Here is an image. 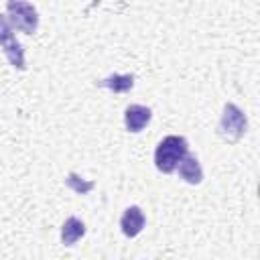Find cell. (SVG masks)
Masks as SVG:
<instances>
[{
    "instance_id": "277c9868",
    "label": "cell",
    "mask_w": 260,
    "mask_h": 260,
    "mask_svg": "<svg viewBox=\"0 0 260 260\" xmlns=\"http://www.w3.org/2000/svg\"><path fill=\"white\" fill-rule=\"evenodd\" d=\"M0 47H2V51H4V55L8 57V61H10L12 67H16V69H26V65H24V49H22V45L16 41L8 18L2 16V14H0Z\"/></svg>"
},
{
    "instance_id": "7a4b0ae2",
    "label": "cell",
    "mask_w": 260,
    "mask_h": 260,
    "mask_svg": "<svg viewBox=\"0 0 260 260\" xmlns=\"http://www.w3.org/2000/svg\"><path fill=\"white\" fill-rule=\"evenodd\" d=\"M6 14H8L10 26L24 32V35H32L39 26L37 8L26 0H8L6 2Z\"/></svg>"
},
{
    "instance_id": "6da1fadb",
    "label": "cell",
    "mask_w": 260,
    "mask_h": 260,
    "mask_svg": "<svg viewBox=\"0 0 260 260\" xmlns=\"http://www.w3.org/2000/svg\"><path fill=\"white\" fill-rule=\"evenodd\" d=\"M187 152H189V144L185 136H177V134L165 136L154 150V165L160 173H173Z\"/></svg>"
},
{
    "instance_id": "ba28073f",
    "label": "cell",
    "mask_w": 260,
    "mask_h": 260,
    "mask_svg": "<svg viewBox=\"0 0 260 260\" xmlns=\"http://www.w3.org/2000/svg\"><path fill=\"white\" fill-rule=\"evenodd\" d=\"M98 85H100V87H106V89H110V91H114V93H126V91L132 89L134 77H132L130 73H126V75H122V73H112V75L100 79Z\"/></svg>"
},
{
    "instance_id": "5b68a950",
    "label": "cell",
    "mask_w": 260,
    "mask_h": 260,
    "mask_svg": "<svg viewBox=\"0 0 260 260\" xmlns=\"http://www.w3.org/2000/svg\"><path fill=\"white\" fill-rule=\"evenodd\" d=\"M144 223H146V217H144V213H142V209H140L138 205L126 207V211H124L122 217H120L122 234L128 236V238H136V236L142 232Z\"/></svg>"
},
{
    "instance_id": "9c48e42d",
    "label": "cell",
    "mask_w": 260,
    "mask_h": 260,
    "mask_svg": "<svg viewBox=\"0 0 260 260\" xmlns=\"http://www.w3.org/2000/svg\"><path fill=\"white\" fill-rule=\"evenodd\" d=\"M83 234H85L83 221L77 219V217H67L63 228H61V242L65 246H73L79 238H83Z\"/></svg>"
},
{
    "instance_id": "3957f363",
    "label": "cell",
    "mask_w": 260,
    "mask_h": 260,
    "mask_svg": "<svg viewBox=\"0 0 260 260\" xmlns=\"http://www.w3.org/2000/svg\"><path fill=\"white\" fill-rule=\"evenodd\" d=\"M246 128H248V120H246L244 112L236 104L228 102L223 106V114H221V120H219V126H217V134L228 142H238L246 134Z\"/></svg>"
},
{
    "instance_id": "8992f818",
    "label": "cell",
    "mask_w": 260,
    "mask_h": 260,
    "mask_svg": "<svg viewBox=\"0 0 260 260\" xmlns=\"http://www.w3.org/2000/svg\"><path fill=\"white\" fill-rule=\"evenodd\" d=\"M150 108L146 106H140V104H132L126 108L124 112V124H126V130L128 132H140L148 122H150Z\"/></svg>"
},
{
    "instance_id": "52a82bcc",
    "label": "cell",
    "mask_w": 260,
    "mask_h": 260,
    "mask_svg": "<svg viewBox=\"0 0 260 260\" xmlns=\"http://www.w3.org/2000/svg\"><path fill=\"white\" fill-rule=\"evenodd\" d=\"M177 169H179L181 179H185V181H187V183H191V185H199V183L203 181L201 165H199L197 156H193V154H189V152L181 158V162L177 165Z\"/></svg>"
},
{
    "instance_id": "30bf717a",
    "label": "cell",
    "mask_w": 260,
    "mask_h": 260,
    "mask_svg": "<svg viewBox=\"0 0 260 260\" xmlns=\"http://www.w3.org/2000/svg\"><path fill=\"white\" fill-rule=\"evenodd\" d=\"M65 185L69 189H73L75 193H79V195H85L93 189V181H83V179H79L77 173H69L67 179H65Z\"/></svg>"
}]
</instances>
